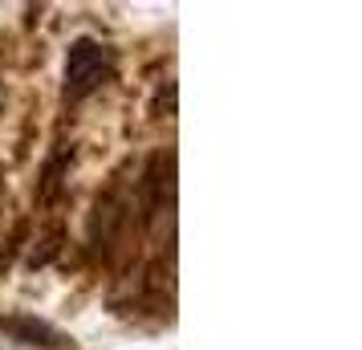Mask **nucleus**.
<instances>
[{"label":"nucleus","instance_id":"f257e3e1","mask_svg":"<svg viewBox=\"0 0 362 350\" xmlns=\"http://www.w3.org/2000/svg\"><path fill=\"white\" fill-rule=\"evenodd\" d=\"M115 78V49L94 37H78L66 53V98L78 102Z\"/></svg>","mask_w":362,"mask_h":350},{"label":"nucleus","instance_id":"f03ea898","mask_svg":"<svg viewBox=\"0 0 362 350\" xmlns=\"http://www.w3.org/2000/svg\"><path fill=\"white\" fill-rule=\"evenodd\" d=\"M0 330L17 334L21 342H29V346H66V338L45 326V322H33V317H0Z\"/></svg>","mask_w":362,"mask_h":350}]
</instances>
